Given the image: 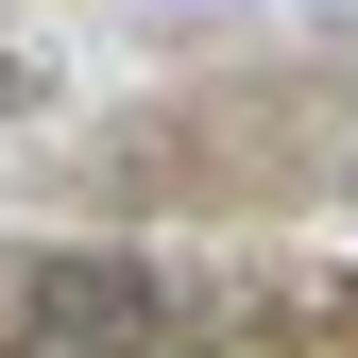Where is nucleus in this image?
I'll list each match as a JSON object with an SVG mask.
<instances>
[{
  "mask_svg": "<svg viewBox=\"0 0 358 358\" xmlns=\"http://www.w3.org/2000/svg\"><path fill=\"white\" fill-rule=\"evenodd\" d=\"M154 358H239V341H154Z\"/></svg>",
  "mask_w": 358,
  "mask_h": 358,
  "instance_id": "1",
  "label": "nucleus"
}]
</instances>
